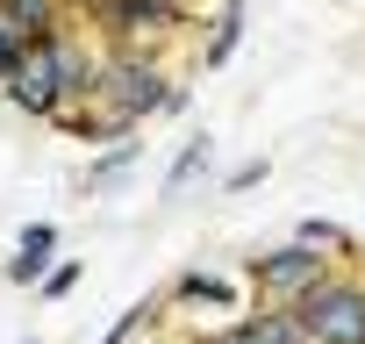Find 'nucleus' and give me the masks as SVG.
<instances>
[{"label": "nucleus", "instance_id": "obj_1", "mask_svg": "<svg viewBox=\"0 0 365 344\" xmlns=\"http://www.w3.org/2000/svg\"><path fill=\"white\" fill-rule=\"evenodd\" d=\"M187 101H194V86L187 79H165V58L115 51V44H108V58L93 72V93H86V108H108L122 122H150V115L172 122V115H187Z\"/></svg>", "mask_w": 365, "mask_h": 344}, {"label": "nucleus", "instance_id": "obj_2", "mask_svg": "<svg viewBox=\"0 0 365 344\" xmlns=\"http://www.w3.org/2000/svg\"><path fill=\"white\" fill-rule=\"evenodd\" d=\"M294 323L308 330V344H365V273H351V265L322 273L294 301Z\"/></svg>", "mask_w": 365, "mask_h": 344}, {"label": "nucleus", "instance_id": "obj_3", "mask_svg": "<svg viewBox=\"0 0 365 344\" xmlns=\"http://www.w3.org/2000/svg\"><path fill=\"white\" fill-rule=\"evenodd\" d=\"M244 273H251V294H258V308H294L322 273H336V258H322V251H308V244H265V251H251L244 258Z\"/></svg>", "mask_w": 365, "mask_h": 344}, {"label": "nucleus", "instance_id": "obj_4", "mask_svg": "<svg viewBox=\"0 0 365 344\" xmlns=\"http://www.w3.org/2000/svg\"><path fill=\"white\" fill-rule=\"evenodd\" d=\"M58 244H65V230H58V223H22V230H15L8 265H0V273H8V287H36V280H43V265H58V258H65Z\"/></svg>", "mask_w": 365, "mask_h": 344}, {"label": "nucleus", "instance_id": "obj_5", "mask_svg": "<svg viewBox=\"0 0 365 344\" xmlns=\"http://www.w3.org/2000/svg\"><path fill=\"white\" fill-rule=\"evenodd\" d=\"M208 301H215V308H237V301H244V287H237L222 265H194V273H179V280L165 287V301H158V308H208Z\"/></svg>", "mask_w": 365, "mask_h": 344}, {"label": "nucleus", "instance_id": "obj_6", "mask_svg": "<svg viewBox=\"0 0 365 344\" xmlns=\"http://www.w3.org/2000/svg\"><path fill=\"white\" fill-rule=\"evenodd\" d=\"M0 22H8L22 44H43L72 22V0H0Z\"/></svg>", "mask_w": 365, "mask_h": 344}, {"label": "nucleus", "instance_id": "obj_7", "mask_svg": "<svg viewBox=\"0 0 365 344\" xmlns=\"http://www.w3.org/2000/svg\"><path fill=\"white\" fill-rule=\"evenodd\" d=\"M58 129H65V136H79V143H101V151L136 136V122H122V115H108V108H65V115H58Z\"/></svg>", "mask_w": 365, "mask_h": 344}, {"label": "nucleus", "instance_id": "obj_8", "mask_svg": "<svg viewBox=\"0 0 365 344\" xmlns=\"http://www.w3.org/2000/svg\"><path fill=\"white\" fill-rule=\"evenodd\" d=\"M208 158H215V136H187V143H179V158L165 165V180H158V201H179V194L208 172Z\"/></svg>", "mask_w": 365, "mask_h": 344}, {"label": "nucleus", "instance_id": "obj_9", "mask_svg": "<svg viewBox=\"0 0 365 344\" xmlns=\"http://www.w3.org/2000/svg\"><path fill=\"white\" fill-rule=\"evenodd\" d=\"M237 44H244V0H222V22H215L208 44H201V72H222V65L237 58Z\"/></svg>", "mask_w": 365, "mask_h": 344}, {"label": "nucleus", "instance_id": "obj_10", "mask_svg": "<svg viewBox=\"0 0 365 344\" xmlns=\"http://www.w3.org/2000/svg\"><path fill=\"white\" fill-rule=\"evenodd\" d=\"M294 244H308V251H322V258H336V265H351V237L329 223V216H308V223H294Z\"/></svg>", "mask_w": 365, "mask_h": 344}, {"label": "nucleus", "instance_id": "obj_11", "mask_svg": "<svg viewBox=\"0 0 365 344\" xmlns=\"http://www.w3.org/2000/svg\"><path fill=\"white\" fill-rule=\"evenodd\" d=\"M129 165H136V136H129V143H108V151L93 158V172L79 180V194H101V187H122V180H129Z\"/></svg>", "mask_w": 365, "mask_h": 344}, {"label": "nucleus", "instance_id": "obj_12", "mask_svg": "<svg viewBox=\"0 0 365 344\" xmlns=\"http://www.w3.org/2000/svg\"><path fill=\"white\" fill-rule=\"evenodd\" d=\"M79 273H86L79 258H58V265H43V280H36V294H43V301H65V294L79 287Z\"/></svg>", "mask_w": 365, "mask_h": 344}, {"label": "nucleus", "instance_id": "obj_13", "mask_svg": "<svg viewBox=\"0 0 365 344\" xmlns=\"http://www.w3.org/2000/svg\"><path fill=\"white\" fill-rule=\"evenodd\" d=\"M143 323H158V301H136V308H122V315H115V330H108L101 344H136V337H143Z\"/></svg>", "mask_w": 365, "mask_h": 344}, {"label": "nucleus", "instance_id": "obj_14", "mask_svg": "<svg viewBox=\"0 0 365 344\" xmlns=\"http://www.w3.org/2000/svg\"><path fill=\"white\" fill-rule=\"evenodd\" d=\"M272 180V158H244L237 172H222V194H251V187H265Z\"/></svg>", "mask_w": 365, "mask_h": 344}, {"label": "nucleus", "instance_id": "obj_15", "mask_svg": "<svg viewBox=\"0 0 365 344\" xmlns=\"http://www.w3.org/2000/svg\"><path fill=\"white\" fill-rule=\"evenodd\" d=\"M22 51H29V44H22V36H15L8 22H0V86H8V72L22 65Z\"/></svg>", "mask_w": 365, "mask_h": 344}, {"label": "nucleus", "instance_id": "obj_16", "mask_svg": "<svg viewBox=\"0 0 365 344\" xmlns=\"http://www.w3.org/2000/svg\"><path fill=\"white\" fill-rule=\"evenodd\" d=\"M22 344H43V337H22Z\"/></svg>", "mask_w": 365, "mask_h": 344}]
</instances>
